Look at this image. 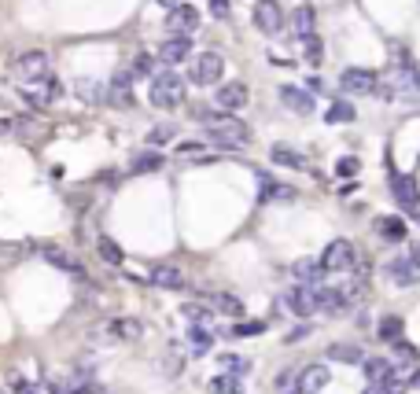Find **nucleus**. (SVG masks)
<instances>
[{
  "label": "nucleus",
  "mask_w": 420,
  "mask_h": 394,
  "mask_svg": "<svg viewBox=\"0 0 420 394\" xmlns=\"http://www.w3.org/2000/svg\"><path fill=\"white\" fill-rule=\"evenodd\" d=\"M314 23H317V15H314V8H295L292 11V37L295 41H306V37H314Z\"/></svg>",
  "instance_id": "4be33fe9"
},
{
  "label": "nucleus",
  "mask_w": 420,
  "mask_h": 394,
  "mask_svg": "<svg viewBox=\"0 0 420 394\" xmlns=\"http://www.w3.org/2000/svg\"><path fill=\"white\" fill-rule=\"evenodd\" d=\"M362 369H365L369 383H383V380H391V376H398L391 357H362Z\"/></svg>",
  "instance_id": "6ab92c4d"
},
{
  "label": "nucleus",
  "mask_w": 420,
  "mask_h": 394,
  "mask_svg": "<svg viewBox=\"0 0 420 394\" xmlns=\"http://www.w3.org/2000/svg\"><path fill=\"white\" fill-rule=\"evenodd\" d=\"M321 56H325V48H321L317 34H314V37H306V41H302V59L310 63V67H321Z\"/></svg>",
  "instance_id": "58836bf2"
},
{
  "label": "nucleus",
  "mask_w": 420,
  "mask_h": 394,
  "mask_svg": "<svg viewBox=\"0 0 420 394\" xmlns=\"http://www.w3.org/2000/svg\"><path fill=\"white\" fill-rule=\"evenodd\" d=\"M125 67L133 70V78H148L152 74V56H137V59H129Z\"/></svg>",
  "instance_id": "37998d69"
},
{
  "label": "nucleus",
  "mask_w": 420,
  "mask_h": 394,
  "mask_svg": "<svg viewBox=\"0 0 420 394\" xmlns=\"http://www.w3.org/2000/svg\"><path fill=\"white\" fill-rule=\"evenodd\" d=\"M214 100H218L221 111H240V107L247 104V89L240 85V81H225V85L214 92Z\"/></svg>",
  "instance_id": "f3484780"
},
{
  "label": "nucleus",
  "mask_w": 420,
  "mask_h": 394,
  "mask_svg": "<svg viewBox=\"0 0 420 394\" xmlns=\"http://www.w3.org/2000/svg\"><path fill=\"white\" fill-rule=\"evenodd\" d=\"M335 173L339 177H354V173H358V159H339L335 162Z\"/></svg>",
  "instance_id": "a18cd8bd"
},
{
  "label": "nucleus",
  "mask_w": 420,
  "mask_h": 394,
  "mask_svg": "<svg viewBox=\"0 0 420 394\" xmlns=\"http://www.w3.org/2000/svg\"><path fill=\"white\" fill-rule=\"evenodd\" d=\"M328 357L343 361V365H358L365 354H362V347H354V343H332V347H328Z\"/></svg>",
  "instance_id": "c85d7f7f"
},
{
  "label": "nucleus",
  "mask_w": 420,
  "mask_h": 394,
  "mask_svg": "<svg viewBox=\"0 0 420 394\" xmlns=\"http://www.w3.org/2000/svg\"><path fill=\"white\" fill-rule=\"evenodd\" d=\"M203 118H206V137L218 147H244L251 140L247 122L233 118V114H203Z\"/></svg>",
  "instance_id": "f257e3e1"
},
{
  "label": "nucleus",
  "mask_w": 420,
  "mask_h": 394,
  "mask_svg": "<svg viewBox=\"0 0 420 394\" xmlns=\"http://www.w3.org/2000/svg\"><path fill=\"white\" fill-rule=\"evenodd\" d=\"M262 332H266V321H240L233 328L236 339H251V335H262Z\"/></svg>",
  "instance_id": "ea45409f"
},
{
  "label": "nucleus",
  "mask_w": 420,
  "mask_h": 394,
  "mask_svg": "<svg viewBox=\"0 0 420 394\" xmlns=\"http://www.w3.org/2000/svg\"><path fill=\"white\" fill-rule=\"evenodd\" d=\"M221 70H225V59L218 52H199L196 59H192V67H188V78L196 81V85H218Z\"/></svg>",
  "instance_id": "423d86ee"
},
{
  "label": "nucleus",
  "mask_w": 420,
  "mask_h": 394,
  "mask_svg": "<svg viewBox=\"0 0 420 394\" xmlns=\"http://www.w3.org/2000/svg\"><path fill=\"white\" fill-rule=\"evenodd\" d=\"M152 284L177 291V288H185V273L177 269V266H155V269H152Z\"/></svg>",
  "instance_id": "393cba45"
},
{
  "label": "nucleus",
  "mask_w": 420,
  "mask_h": 394,
  "mask_svg": "<svg viewBox=\"0 0 420 394\" xmlns=\"http://www.w3.org/2000/svg\"><path fill=\"white\" fill-rule=\"evenodd\" d=\"M192 56V37H166L159 44V63H166V70L173 63H185Z\"/></svg>",
  "instance_id": "4468645a"
},
{
  "label": "nucleus",
  "mask_w": 420,
  "mask_h": 394,
  "mask_svg": "<svg viewBox=\"0 0 420 394\" xmlns=\"http://www.w3.org/2000/svg\"><path fill=\"white\" fill-rule=\"evenodd\" d=\"M185 100V78L163 70V74H152V104L155 107H177Z\"/></svg>",
  "instance_id": "20e7f679"
},
{
  "label": "nucleus",
  "mask_w": 420,
  "mask_h": 394,
  "mask_svg": "<svg viewBox=\"0 0 420 394\" xmlns=\"http://www.w3.org/2000/svg\"><path fill=\"white\" fill-rule=\"evenodd\" d=\"M391 195H395V203L402 210H416V203H420V188H416V180L409 173L391 177Z\"/></svg>",
  "instance_id": "f8f14e48"
},
{
  "label": "nucleus",
  "mask_w": 420,
  "mask_h": 394,
  "mask_svg": "<svg viewBox=\"0 0 420 394\" xmlns=\"http://www.w3.org/2000/svg\"><path fill=\"white\" fill-rule=\"evenodd\" d=\"M284 306L292 309L295 317H310V314H317V309H314V288H302V284L292 288V291L284 295Z\"/></svg>",
  "instance_id": "dca6fc26"
},
{
  "label": "nucleus",
  "mask_w": 420,
  "mask_h": 394,
  "mask_svg": "<svg viewBox=\"0 0 420 394\" xmlns=\"http://www.w3.org/2000/svg\"><path fill=\"white\" fill-rule=\"evenodd\" d=\"M302 335H310V324H299V328H295V332H292V335H288V339H292V343H299Z\"/></svg>",
  "instance_id": "09e8293b"
},
{
  "label": "nucleus",
  "mask_w": 420,
  "mask_h": 394,
  "mask_svg": "<svg viewBox=\"0 0 420 394\" xmlns=\"http://www.w3.org/2000/svg\"><path fill=\"white\" fill-rule=\"evenodd\" d=\"M339 85H343L347 92H376L380 78L373 70H362V67H347L343 74H339Z\"/></svg>",
  "instance_id": "ddd939ff"
},
{
  "label": "nucleus",
  "mask_w": 420,
  "mask_h": 394,
  "mask_svg": "<svg viewBox=\"0 0 420 394\" xmlns=\"http://www.w3.org/2000/svg\"><path fill=\"white\" fill-rule=\"evenodd\" d=\"M380 339H387V343H395V339H402V317H395V314H383L380 317Z\"/></svg>",
  "instance_id": "f704fd0d"
},
{
  "label": "nucleus",
  "mask_w": 420,
  "mask_h": 394,
  "mask_svg": "<svg viewBox=\"0 0 420 394\" xmlns=\"http://www.w3.org/2000/svg\"><path fill=\"white\" fill-rule=\"evenodd\" d=\"M376 233H380L387 243H398V240L409 236V228H406V221H402L398 214H391V218H376Z\"/></svg>",
  "instance_id": "5701e85b"
},
{
  "label": "nucleus",
  "mask_w": 420,
  "mask_h": 394,
  "mask_svg": "<svg viewBox=\"0 0 420 394\" xmlns=\"http://www.w3.org/2000/svg\"><path fill=\"white\" fill-rule=\"evenodd\" d=\"M111 335H115V339H140L144 335V324L140 321H129V317L111 321Z\"/></svg>",
  "instance_id": "7c9ffc66"
},
{
  "label": "nucleus",
  "mask_w": 420,
  "mask_h": 394,
  "mask_svg": "<svg viewBox=\"0 0 420 394\" xmlns=\"http://www.w3.org/2000/svg\"><path fill=\"white\" fill-rule=\"evenodd\" d=\"M163 152H140L129 159V173H155V170H163Z\"/></svg>",
  "instance_id": "a878e982"
},
{
  "label": "nucleus",
  "mask_w": 420,
  "mask_h": 394,
  "mask_svg": "<svg viewBox=\"0 0 420 394\" xmlns=\"http://www.w3.org/2000/svg\"><path fill=\"white\" fill-rule=\"evenodd\" d=\"M159 4H166V11H170L173 4H181V0H159Z\"/></svg>",
  "instance_id": "864d4df0"
},
{
  "label": "nucleus",
  "mask_w": 420,
  "mask_h": 394,
  "mask_svg": "<svg viewBox=\"0 0 420 394\" xmlns=\"http://www.w3.org/2000/svg\"><path fill=\"white\" fill-rule=\"evenodd\" d=\"M413 266H420V243H416V247H413Z\"/></svg>",
  "instance_id": "603ef678"
},
{
  "label": "nucleus",
  "mask_w": 420,
  "mask_h": 394,
  "mask_svg": "<svg viewBox=\"0 0 420 394\" xmlns=\"http://www.w3.org/2000/svg\"><path fill=\"white\" fill-rule=\"evenodd\" d=\"M325 122H332V125H347V122H354V107H350L347 100H335V104L328 107V114H325Z\"/></svg>",
  "instance_id": "72a5a7b5"
},
{
  "label": "nucleus",
  "mask_w": 420,
  "mask_h": 394,
  "mask_svg": "<svg viewBox=\"0 0 420 394\" xmlns=\"http://www.w3.org/2000/svg\"><path fill=\"white\" fill-rule=\"evenodd\" d=\"M280 104L295 114H310L314 111V92H306L299 85H280Z\"/></svg>",
  "instance_id": "2eb2a0df"
},
{
  "label": "nucleus",
  "mask_w": 420,
  "mask_h": 394,
  "mask_svg": "<svg viewBox=\"0 0 420 394\" xmlns=\"http://www.w3.org/2000/svg\"><path fill=\"white\" fill-rule=\"evenodd\" d=\"M181 314H185L192 324H206V321H210V309L199 306V302H185V306H181Z\"/></svg>",
  "instance_id": "79ce46f5"
},
{
  "label": "nucleus",
  "mask_w": 420,
  "mask_h": 394,
  "mask_svg": "<svg viewBox=\"0 0 420 394\" xmlns=\"http://www.w3.org/2000/svg\"><path fill=\"white\" fill-rule=\"evenodd\" d=\"M254 23H258V30L262 34H280V26H284V11H280V4L277 0H258L254 4Z\"/></svg>",
  "instance_id": "1a4fd4ad"
},
{
  "label": "nucleus",
  "mask_w": 420,
  "mask_h": 394,
  "mask_svg": "<svg viewBox=\"0 0 420 394\" xmlns=\"http://www.w3.org/2000/svg\"><path fill=\"white\" fill-rule=\"evenodd\" d=\"M196 26H199V11L192 8V4H173L166 11V34L173 37H192L196 34Z\"/></svg>",
  "instance_id": "0eeeda50"
},
{
  "label": "nucleus",
  "mask_w": 420,
  "mask_h": 394,
  "mask_svg": "<svg viewBox=\"0 0 420 394\" xmlns=\"http://www.w3.org/2000/svg\"><path fill=\"white\" fill-rule=\"evenodd\" d=\"M409 387H416V390H420V369H416V372L409 376Z\"/></svg>",
  "instance_id": "3c124183"
},
{
  "label": "nucleus",
  "mask_w": 420,
  "mask_h": 394,
  "mask_svg": "<svg viewBox=\"0 0 420 394\" xmlns=\"http://www.w3.org/2000/svg\"><path fill=\"white\" fill-rule=\"evenodd\" d=\"M314 309H321V314H343V309H350V299L343 288H314Z\"/></svg>",
  "instance_id": "9d476101"
},
{
  "label": "nucleus",
  "mask_w": 420,
  "mask_h": 394,
  "mask_svg": "<svg viewBox=\"0 0 420 394\" xmlns=\"http://www.w3.org/2000/svg\"><path fill=\"white\" fill-rule=\"evenodd\" d=\"M221 365H225V376H236V380L251 372V361L240 357V354H221Z\"/></svg>",
  "instance_id": "473e14b6"
},
{
  "label": "nucleus",
  "mask_w": 420,
  "mask_h": 394,
  "mask_svg": "<svg viewBox=\"0 0 420 394\" xmlns=\"http://www.w3.org/2000/svg\"><path fill=\"white\" fill-rule=\"evenodd\" d=\"M292 273H295V281H299L302 288H317L321 276H325V269H321L317 258H299L295 266H292Z\"/></svg>",
  "instance_id": "a211bd4d"
},
{
  "label": "nucleus",
  "mask_w": 420,
  "mask_h": 394,
  "mask_svg": "<svg viewBox=\"0 0 420 394\" xmlns=\"http://www.w3.org/2000/svg\"><path fill=\"white\" fill-rule=\"evenodd\" d=\"M280 199H295V188L266 180V185H262V195H258V203H280Z\"/></svg>",
  "instance_id": "2f4dec72"
},
{
  "label": "nucleus",
  "mask_w": 420,
  "mask_h": 394,
  "mask_svg": "<svg viewBox=\"0 0 420 394\" xmlns=\"http://www.w3.org/2000/svg\"><path fill=\"white\" fill-rule=\"evenodd\" d=\"M325 387H328V369L325 365H306L295 380V390H288V394H321Z\"/></svg>",
  "instance_id": "9b49d317"
},
{
  "label": "nucleus",
  "mask_w": 420,
  "mask_h": 394,
  "mask_svg": "<svg viewBox=\"0 0 420 394\" xmlns=\"http://www.w3.org/2000/svg\"><path fill=\"white\" fill-rule=\"evenodd\" d=\"M416 347L413 343H406V339H395V357H391V365L395 369H406V365H416Z\"/></svg>",
  "instance_id": "c756f323"
},
{
  "label": "nucleus",
  "mask_w": 420,
  "mask_h": 394,
  "mask_svg": "<svg viewBox=\"0 0 420 394\" xmlns=\"http://www.w3.org/2000/svg\"><path fill=\"white\" fill-rule=\"evenodd\" d=\"M188 347H192V354H206L210 350V332L203 324H192L188 328Z\"/></svg>",
  "instance_id": "e433bc0d"
},
{
  "label": "nucleus",
  "mask_w": 420,
  "mask_h": 394,
  "mask_svg": "<svg viewBox=\"0 0 420 394\" xmlns=\"http://www.w3.org/2000/svg\"><path fill=\"white\" fill-rule=\"evenodd\" d=\"M391 92L402 96V100H420V67L413 59H402V63H391Z\"/></svg>",
  "instance_id": "7ed1b4c3"
},
{
  "label": "nucleus",
  "mask_w": 420,
  "mask_h": 394,
  "mask_svg": "<svg viewBox=\"0 0 420 394\" xmlns=\"http://www.w3.org/2000/svg\"><path fill=\"white\" fill-rule=\"evenodd\" d=\"M177 152H181L185 159H196V155H203V144H199V140H185L181 147H177Z\"/></svg>",
  "instance_id": "49530a36"
},
{
  "label": "nucleus",
  "mask_w": 420,
  "mask_h": 394,
  "mask_svg": "<svg viewBox=\"0 0 420 394\" xmlns=\"http://www.w3.org/2000/svg\"><path fill=\"white\" fill-rule=\"evenodd\" d=\"M273 162H277V166H292V170H310V159L299 155L295 147H284V144H273Z\"/></svg>",
  "instance_id": "b1692460"
},
{
  "label": "nucleus",
  "mask_w": 420,
  "mask_h": 394,
  "mask_svg": "<svg viewBox=\"0 0 420 394\" xmlns=\"http://www.w3.org/2000/svg\"><path fill=\"white\" fill-rule=\"evenodd\" d=\"M406 387H402V380L398 376H391V380H383V383H369L365 387V394H402Z\"/></svg>",
  "instance_id": "a19ab883"
},
{
  "label": "nucleus",
  "mask_w": 420,
  "mask_h": 394,
  "mask_svg": "<svg viewBox=\"0 0 420 394\" xmlns=\"http://www.w3.org/2000/svg\"><path fill=\"white\" fill-rule=\"evenodd\" d=\"M74 92L82 96L85 104H100V100H107V89L100 85V81H89V78H78V81H74Z\"/></svg>",
  "instance_id": "cd10ccee"
},
{
  "label": "nucleus",
  "mask_w": 420,
  "mask_h": 394,
  "mask_svg": "<svg viewBox=\"0 0 420 394\" xmlns=\"http://www.w3.org/2000/svg\"><path fill=\"white\" fill-rule=\"evenodd\" d=\"M11 74L19 78L23 85H37V81L52 78V59H48V52L34 48V52H23L19 59L11 63Z\"/></svg>",
  "instance_id": "f03ea898"
},
{
  "label": "nucleus",
  "mask_w": 420,
  "mask_h": 394,
  "mask_svg": "<svg viewBox=\"0 0 420 394\" xmlns=\"http://www.w3.org/2000/svg\"><path fill=\"white\" fill-rule=\"evenodd\" d=\"M387 276H391L398 288L416 284V266H413V258H395V261H387Z\"/></svg>",
  "instance_id": "412c9836"
},
{
  "label": "nucleus",
  "mask_w": 420,
  "mask_h": 394,
  "mask_svg": "<svg viewBox=\"0 0 420 394\" xmlns=\"http://www.w3.org/2000/svg\"><path fill=\"white\" fill-rule=\"evenodd\" d=\"M210 15H214V19H225V15H229V0H210Z\"/></svg>",
  "instance_id": "de8ad7c7"
},
{
  "label": "nucleus",
  "mask_w": 420,
  "mask_h": 394,
  "mask_svg": "<svg viewBox=\"0 0 420 394\" xmlns=\"http://www.w3.org/2000/svg\"><path fill=\"white\" fill-rule=\"evenodd\" d=\"M416 221H420V214H416Z\"/></svg>",
  "instance_id": "5fc2aeb1"
},
{
  "label": "nucleus",
  "mask_w": 420,
  "mask_h": 394,
  "mask_svg": "<svg viewBox=\"0 0 420 394\" xmlns=\"http://www.w3.org/2000/svg\"><path fill=\"white\" fill-rule=\"evenodd\" d=\"M317 261H321V269H325V273H350L354 261H358V254H354L350 240H332Z\"/></svg>",
  "instance_id": "39448f33"
},
{
  "label": "nucleus",
  "mask_w": 420,
  "mask_h": 394,
  "mask_svg": "<svg viewBox=\"0 0 420 394\" xmlns=\"http://www.w3.org/2000/svg\"><path fill=\"white\" fill-rule=\"evenodd\" d=\"M41 254H44V261L52 269H59V273H82V266L74 261V254H67L63 247H56V243H48V247H41Z\"/></svg>",
  "instance_id": "aec40b11"
},
{
  "label": "nucleus",
  "mask_w": 420,
  "mask_h": 394,
  "mask_svg": "<svg viewBox=\"0 0 420 394\" xmlns=\"http://www.w3.org/2000/svg\"><path fill=\"white\" fill-rule=\"evenodd\" d=\"M59 96H63V85L56 78H44L37 85H23V100L34 104V107H48V104H56Z\"/></svg>",
  "instance_id": "6e6552de"
},
{
  "label": "nucleus",
  "mask_w": 420,
  "mask_h": 394,
  "mask_svg": "<svg viewBox=\"0 0 420 394\" xmlns=\"http://www.w3.org/2000/svg\"><path fill=\"white\" fill-rule=\"evenodd\" d=\"M8 133H11V122H8V118H0V137H8Z\"/></svg>",
  "instance_id": "8fccbe9b"
},
{
  "label": "nucleus",
  "mask_w": 420,
  "mask_h": 394,
  "mask_svg": "<svg viewBox=\"0 0 420 394\" xmlns=\"http://www.w3.org/2000/svg\"><path fill=\"white\" fill-rule=\"evenodd\" d=\"M96 251H100V258L107 261V266H122V247L111 236H100V243H96Z\"/></svg>",
  "instance_id": "c9c22d12"
},
{
  "label": "nucleus",
  "mask_w": 420,
  "mask_h": 394,
  "mask_svg": "<svg viewBox=\"0 0 420 394\" xmlns=\"http://www.w3.org/2000/svg\"><path fill=\"white\" fill-rule=\"evenodd\" d=\"M170 137H173V125H159V129L148 133V144H166Z\"/></svg>",
  "instance_id": "c03bdc74"
},
{
  "label": "nucleus",
  "mask_w": 420,
  "mask_h": 394,
  "mask_svg": "<svg viewBox=\"0 0 420 394\" xmlns=\"http://www.w3.org/2000/svg\"><path fill=\"white\" fill-rule=\"evenodd\" d=\"M210 394H244V390H240V380H236V376H214V380H210Z\"/></svg>",
  "instance_id": "4c0bfd02"
},
{
  "label": "nucleus",
  "mask_w": 420,
  "mask_h": 394,
  "mask_svg": "<svg viewBox=\"0 0 420 394\" xmlns=\"http://www.w3.org/2000/svg\"><path fill=\"white\" fill-rule=\"evenodd\" d=\"M210 306H214L218 314H225V317H240V314H244V302H240L236 295H229V291L210 295Z\"/></svg>",
  "instance_id": "bb28decb"
}]
</instances>
